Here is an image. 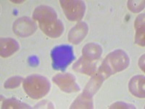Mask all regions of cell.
I'll list each match as a JSON object with an SVG mask.
<instances>
[{"label": "cell", "mask_w": 145, "mask_h": 109, "mask_svg": "<svg viewBox=\"0 0 145 109\" xmlns=\"http://www.w3.org/2000/svg\"><path fill=\"white\" fill-rule=\"evenodd\" d=\"M33 20L38 21L41 31L51 38H57L64 31L63 23L57 18L56 12L49 6L36 7L33 11Z\"/></svg>", "instance_id": "obj_1"}, {"label": "cell", "mask_w": 145, "mask_h": 109, "mask_svg": "<svg viewBox=\"0 0 145 109\" xmlns=\"http://www.w3.org/2000/svg\"><path fill=\"white\" fill-rule=\"evenodd\" d=\"M130 60L128 54L122 50H116L106 57L98 70L105 79L111 75L125 70L129 66Z\"/></svg>", "instance_id": "obj_2"}, {"label": "cell", "mask_w": 145, "mask_h": 109, "mask_svg": "<svg viewBox=\"0 0 145 109\" xmlns=\"http://www.w3.org/2000/svg\"><path fill=\"white\" fill-rule=\"evenodd\" d=\"M23 87L30 98L39 100L49 93L50 83L44 76L31 75L23 80Z\"/></svg>", "instance_id": "obj_3"}, {"label": "cell", "mask_w": 145, "mask_h": 109, "mask_svg": "<svg viewBox=\"0 0 145 109\" xmlns=\"http://www.w3.org/2000/svg\"><path fill=\"white\" fill-rule=\"evenodd\" d=\"M53 68L57 71H65L74 60L72 47L63 45L54 47L51 51Z\"/></svg>", "instance_id": "obj_4"}, {"label": "cell", "mask_w": 145, "mask_h": 109, "mask_svg": "<svg viewBox=\"0 0 145 109\" xmlns=\"http://www.w3.org/2000/svg\"><path fill=\"white\" fill-rule=\"evenodd\" d=\"M59 3L68 20L79 21L82 19L86 10L84 2L80 0H60Z\"/></svg>", "instance_id": "obj_5"}, {"label": "cell", "mask_w": 145, "mask_h": 109, "mask_svg": "<svg viewBox=\"0 0 145 109\" xmlns=\"http://www.w3.org/2000/svg\"><path fill=\"white\" fill-rule=\"evenodd\" d=\"M52 81L65 93H76L79 90V87L76 84L74 76L68 73L58 74L52 78Z\"/></svg>", "instance_id": "obj_6"}, {"label": "cell", "mask_w": 145, "mask_h": 109, "mask_svg": "<svg viewBox=\"0 0 145 109\" xmlns=\"http://www.w3.org/2000/svg\"><path fill=\"white\" fill-rule=\"evenodd\" d=\"M36 24L33 20L28 17L18 18L13 23V32L17 36L27 37L36 32Z\"/></svg>", "instance_id": "obj_7"}, {"label": "cell", "mask_w": 145, "mask_h": 109, "mask_svg": "<svg viewBox=\"0 0 145 109\" xmlns=\"http://www.w3.org/2000/svg\"><path fill=\"white\" fill-rule=\"evenodd\" d=\"M88 26L84 22H79L70 31L68 41L72 44L78 45L86 37L88 33Z\"/></svg>", "instance_id": "obj_8"}, {"label": "cell", "mask_w": 145, "mask_h": 109, "mask_svg": "<svg viewBox=\"0 0 145 109\" xmlns=\"http://www.w3.org/2000/svg\"><path fill=\"white\" fill-rule=\"evenodd\" d=\"M72 68L75 71L91 76L95 74L97 71L96 64L94 61L87 59L84 56L81 57L79 60L74 63Z\"/></svg>", "instance_id": "obj_9"}, {"label": "cell", "mask_w": 145, "mask_h": 109, "mask_svg": "<svg viewBox=\"0 0 145 109\" xmlns=\"http://www.w3.org/2000/svg\"><path fill=\"white\" fill-rule=\"evenodd\" d=\"M129 90L136 97L144 98V76L137 75L129 81Z\"/></svg>", "instance_id": "obj_10"}, {"label": "cell", "mask_w": 145, "mask_h": 109, "mask_svg": "<svg viewBox=\"0 0 145 109\" xmlns=\"http://www.w3.org/2000/svg\"><path fill=\"white\" fill-rule=\"evenodd\" d=\"M1 56L7 58L17 52L19 49V45L15 39L12 38L1 39Z\"/></svg>", "instance_id": "obj_11"}, {"label": "cell", "mask_w": 145, "mask_h": 109, "mask_svg": "<svg viewBox=\"0 0 145 109\" xmlns=\"http://www.w3.org/2000/svg\"><path fill=\"white\" fill-rule=\"evenodd\" d=\"M134 27L136 30L135 43L141 47H144V14H140L136 18Z\"/></svg>", "instance_id": "obj_12"}, {"label": "cell", "mask_w": 145, "mask_h": 109, "mask_svg": "<svg viewBox=\"0 0 145 109\" xmlns=\"http://www.w3.org/2000/svg\"><path fill=\"white\" fill-rule=\"evenodd\" d=\"M105 80V79L99 73L97 72V74H94L93 77L91 79L83 93L87 95L90 97H93V95L97 93V91L102 86V82Z\"/></svg>", "instance_id": "obj_13"}, {"label": "cell", "mask_w": 145, "mask_h": 109, "mask_svg": "<svg viewBox=\"0 0 145 109\" xmlns=\"http://www.w3.org/2000/svg\"><path fill=\"white\" fill-rule=\"evenodd\" d=\"M83 56L91 60H97L100 58L102 49L100 45L96 43H89L83 48Z\"/></svg>", "instance_id": "obj_14"}, {"label": "cell", "mask_w": 145, "mask_h": 109, "mask_svg": "<svg viewBox=\"0 0 145 109\" xmlns=\"http://www.w3.org/2000/svg\"><path fill=\"white\" fill-rule=\"evenodd\" d=\"M71 108H93L92 97L83 93L75 100Z\"/></svg>", "instance_id": "obj_15"}, {"label": "cell", "mask_w": 145, "mask_h": 109, "mask_svg": "<svg viewBox=\"0 0 145 109\" xmlns=\"http://www.w3.org/2000/svg\"><path fill=\"white\" fill-rule=\"evenodd\" d=\"M2 108H28V106L15 99L6 100L2 103Z\"/></svg>", "instance_id": "obj_16"}, {"label": "cell", "mask_w": 145, "mask_h": 109, "mask_svg": "<svg viewBox=\"0 0 145 109\" xmlns=\"http://www.w3.org/2000/svg\"><path fill=\"white\" fill-rule=\"evenodd\" d=\"M128 7L133 12H138L144 7V1H129Z\"/></svg>", "instance_id": "obj_17"}, {"label": "cell", "mask_w": 145, "mask_h": 109, "mask_svg": "<svg viewBox=\"0 0 145 109\" xmlns=\"http://www.w3.org/2000/svg\"><path fill=\"white\" fill-rule=\"evenodd\" d=\"M23 81V78L20 76H14L7 79L5 83V87L6 89H14L18 87Z\"/></svg>", "instance_id": "obj_18"}, {"label": "cell", "mask_w": 145, "mask_h": 109, "mask_svg": "<svg viewBox=\"0 0 145 109\" xmlns=\"http://www.w3.org/2000/svg\"><path fill=\"white\" fill-rule=\"evenodd\" d=\"M111 108H133L130 106V105H128L126 103H124V102H116L115 104L112 105L111 106Z\"/></svg>", "instance_id": "obj_19"}, {"label": "cell", "mask_w": 145, "mask_h": 109, "mask_svg": "<svg viewBox=\"0 0 145 109\" xmlns=\"http://www.w3.org/2000/svg\"><path fill=\"white\" fill-rule=\"evenodd\" d=\"M138 66L140 67L141 69L143 71V72H144V55H142V57L139 59V61H138Z\"/></svg>", "instance_id": "obj_20"}]
</instances>
